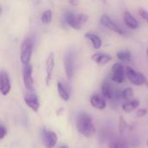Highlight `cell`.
I'll list each match as a JSON object with an SVG mask.
<instances>
[{
  "instance_id": "30bf717a",
  "label": "cell",
  "mask_w": 148,
  "mask_h": 148,
  "mask_svg": "<svg viewBox=\"0 0 148 148\" xmlns=\"http://www.w3.org/2000/svg\"><path fill=\"white\" fill-rule=\"evenodd\" d=\"M55 68V56L54 53L51 52L49 53V56L47 57L46 60V64H45V70H46V78H45V82H46V85L49 86L50 84L51 79H52V74H53V70Z\"/></svg>"
},
{
  "instance_id": "3957f363",
  "label": "cell",
  "mask_w": 148,
  "mask_h": 148,
  "mask_svg": "<svg viewBox=\"0 0 148 148\" xmlns=\"http://www.w3.org/2000/svg\"><path fill=\"white\" fill-rule=\"evenodd\" d=\"M126 75L128 81L135 86H147L148 88V82L146 76L140 72L135 71L131 67H127L125 69Z\"/></svg>"
},
{
  "instance_id": "277c9868",
  "label": "cell",
  "mask_w": 148,
  "mask_h": 148,
  "mask_svg": "<svg viewBox=\"0 0 148 148\" xmlns=\"http://www.w3.org/2000/svg\"><path fill=\"white\" fill-rule=\"evenodd\" d=\"M33 51V42L31 39L26 38L23 42L21 45V53H20V60L23 65L29 64L31 59Z\"/></svg>"
},
{
  "instance_id": "603a6c76",
  "label": "cell",
  "mask_w": 148,
  "mask_h": 148,
  "mask_svg": "<svg viewBox=\"0 0 148 148\" xmlns=\"http://www.w3.org/2000/svg\"><path fill=\"white\" fill-rule=\"evenodd\" d=\"M134 95V91L132 88H125L124 90L121 91V97L125 100V101H129V100H132V97Z\"/></svg>"
},
{
  "instance_id": "5b68a950",
  "label": "cell",
  "mask_w": 148,
  "mask_h": 148,
  "mask_svg": "<svg viewBox=\"0 0 148 148\" xmlns=\"http://www.w3.org/2000/svg\"><path fill=\"white\" fill-rule=\"evenodd\" d=\"M42 137L45 148H54L57 144L58 141L57 134L51 130L43 128L42 132Z\"/></svg>"
},
{
  "instance_id": "7402d4cb",
  "label": "cell",
  "mask_w": 148,
  "mask_h": 148,
  "mask_svg": "<svg viewBox=\"0 0 148 148\" xmlns=\"http://www.w3.org/2000/svg\"><path fill=\"white\" fill-rule=\"evenodd\" d=\"M52 16H53V13L51 10H46L42 12V16H41V21L42 23L44 24H49L51 20H52Z\"/></svg>"
},
{
  "instance_id": "7a4b0ae2",
  "label": "cell",
  "mask_w": 148,
  "mask_h": 148,
  "mask_svg": "<svg viewBox=\"0 0 148 148\" xmlns=\"http://www.w3.org/2000/svg\"><path fill=\"white\" fill-rule=\"evenodd\" d=\"M64 17L68 25L77 30H80L82 27V24H84L88 19V16L85 14H75L72 12H67Z\"/></svg>"
},
{
  "instance_id": "1f68e13d",
  "label": "cell",
  "mask_w": 148,
  "mask_h": 148,
  "mask_svg": "<svg viewBox=\"0 0 148 148\" xmlns=\"http://www.w3.org/2000/svg\"><path fill=\"white\" fill-rule=\"evenodd\" d=\"M147 146H148V142H147Z\"/></svg>"
},
{
  "instance_id": "8fae6325",
  "label": "cell",
  "mask_w": 148,
  "mask_h": 148,
  "mask_svg": "<svg viewBox=\"0 0 148 148\" xmlns=\"http://www.w3.org/2000/svg\"><path fill=\"white\" fill-rule=\"evenodd\" d=\"M25 104L35 113H37L40 108V103L37 96L35 94H28L24 96Z\"/></svg>"
},
{
  "instance_id": "4316f807",
  "label": "cell",
  "mask_w": 148,
  "mask_h": 148,
  "mask_svg": "<svg viewBox=\"0 0 148 148\" xmlns=\"http://www.w3.org/2000/svg\"><path fill=\"white\" fill-rule=\"evenodd\" d=\"M147 114V108H140V109L137 111V113H136L137 117H140V118L146 116Z\"/></svg>"
},
{
  "instance_id": "83f0119b",
  "label": "cell",
  "mask_w": 148,
  "mask_h": 148,
  "mask_svg": "<svg viewBox=\"0 0 148 148\" xmlns=\"http://www.w3.org/2000/svg\"><path fill=\"white\" fill-rule=\"evenodd\" d=\"M69 3L71 4V5H78L79 4V1L78 0H69Z\"/></svg>"
},
{
  "instance_id": "9c48e42d",
  "label": "cell",
  "mask_w": 148,
  "mask_h": 148,
  "mask_svg": "<svg viewBox=\"0 0 148 148\" xmlns=\"http://www.w3.org/2000/svg\"><path fill=\"white\" fill-rule=\"evenodd\" d=\"M11 89V83L8 74L4 70L0 72V92L3 95H7Z\"/></svg>"
},
{
  "instance_id": "484cf974",
  "label": "cell",
  "mask_w": 148,
  "mask_h": 148,
  "mask_svg": "<svg viewBox=\"0 0 148 148\" xmlns=\"http://www.w3.org/2000/svg\"><path fill=\"white\" fill-rule=\"evenodd\" d=\"M6 134H7L6 128H5V127L3 124H1L0 125V140H3L6 136Z\"/></svg>"
},
{
  "instance_id": "f546056e",
  "label": "cell",
  "mask_w": 148,
  "mask_h": 148,
  "mask_svg": "<svg viewBox=\"0 0 148 148\" xmlns=\"http://www.w3.org/2000/svg\"><path fill=\"white\" fill-rule=\"evenodd\" d=\"M60 148H68L66 146H63V147H60Z\"/></svg>"
},
{
  "instance_id": "e0dca14e",
  "label": "cell",
  "mask_w": 148,
  "mask_h": 148,
  "mask_svg": "<svg viewBox=\"0 0 148 148\" xmlns=\"http://www.w3.org/2000/svg\"><path fill=\"white\" fill-rule=\"evenodd\" d=\"M140 101L136 99L127 101L122 104V110L126 113H131L134 110H135L140 106Z\"/></svg>"
},
{
  "instance_id": "d6986e66",
  "label": "cell",
  "mask_w": 148,
  "mask_h": 148,
  "mask_svg": "<svg viewBox=\"0 0 148 148\" xmlns=\"http://www.w3.org/2000/svg\"><path fill=\"white\" fill-rule=\"evenodd\" d=\"M57 91L59 94V96L61 97V99L64 101H68L69 100V94L67 91V89L65 88V87L62 85V83H61L60 82L57 83Z\"/></svg>"
},
{
  "instance_id": "ffe728a7",
  "label": "cell",
  "mask_w": 148,
  "mask_h": 148,
  "mask_svg": "<svg viewBox=\"0 0 148 148\" xmlns=\"http://www.w3.org/2000/svg\"><path fill=\"white\" fill-rule=\"evenodd\" d=\"M108 148H129V147L124 140L115 139L108 144Z\"/></svg>"
},
{
  "instance_id": "9a60e30c",
  "label": "cell",
  "mask_w": 148,
  "mask_h": 148,
  "mask_svg": "<svg viewBox=\"0 0 148 148\" xmlns=\"http://www.w3.org/2000/svg\"><path fill=\"white\" fill-rule=\"evenodd\" d=\"M92 61H94L95 63L97 64H106L108 62H109L113 58L111 56L108 55V54H105V53H101V52H97V53H95L92 57H91Z\"/></svg>"
},
{
  "instance_id": "6da1fadb",
  "label": "cell",
  "mask_w": 148,
  "mask_h": 148,
  "mask_svg": "<svg viewBox=\"0 0 148 148\" xmlns=\"http://www.w3.org/2000/svg\"><path fill=\"white\" fill-rule=\"evenodd\" d=\"M75 127L77 131L87 138H90L95 134V127L92 117L85 113L81 112L75 119Z\"/></svg>"
},
{
  "instance_id": "4dcf8cb0",
  "label": "cell",
  "mask_w": 148,
  "mask_h": 148,
  "mask_svg": "<svg viewBox=\"0 0 148 148\" xmlns=\"http://www.w3.org/2000/svg\"><path fill=\"white\" fill-rule=\"evenodd\" d=\"M147 56H148V49H147Z\"/></svg>"
},
{
  "instance_id": "ac0fdd59",
  "label": "cell",
  "mask_w": 148,
  "mask_h": 148,
  "mask_svg": "<svg viewBox=\"0 0 148 148\" xmlns=\"http://www.w3.org/2000/svg\"><path fill=\"white\" fill-rule=\"evenodd\" d=\"M101 95H103L106 99H108V100L114 99V91L107 82H103L101 85Z\"/></svg>"
},
{
  "instance_id": "cb8c5ba5",
  "label": "cell",
  "mask_w": 148,
  "mask_h": 148,
  "mask_svg": "<svg viewBox=\"0 0 148 148\" xmlns=\"http://www.w3.org/2000/svg\"><path fill=\"white\" fill-rule=\"evenodd\" d=\"M128 128V125L126 121V120L123 117H120V121H119V131L121 135H123Z\"/></svg>"
},
{
  "instance_id": "4fadbf2b",
  "label": "cell",
  "mask_w": 148,
  "mask_h": 148,
  "mask_svg": "<svg viewBox=\"0 0 148 148\" xmlns=\"http://www.w3.org/2000/svg\"><path fill=\"white\" fill-rule=\"evenodd\" d=\"M90 103L95 108L99 110H103L107 107L106 98L103 95H92V97L90 98Z\"/></svg>"
},
{
  "instance_id": "52a82bcc",
  "label": "cell",
  "mask_w": 148,
  "mask_h": 148,
  "mask_svg": "<svg viewBox=\"0 0 148 148\" xmlns=\"http://www.w3.org/2000/svg\"><path fill=\"white\" fill-rule=\"evenodd\" d=\"M101 23L103 26H105L106 28H108L109 30L118 34V35H121V36H125L126 35V31L121 28L119 25H117L107 15H103L101 16Z\"/></svg>"
},
{
  "instance_id": "8992f818",
  "label": "cell",
  "mask_w": 148,
  "mask_h": 148,
  "mask_svg": "<svg viewBox=\"0 0 148 148\" xmlns=\"http://www.w3.org/2000/svg\"><path fill=\"white\" fill-rule=\"evenodd\" d=\"M32 65L29 64H25L23 67V84L24 87L28 89V90H33L34 88V79L32 76Z\"/></svg>"
},
{
  "instance_id": "2e32d148",
  "label": "cell",
  "mask_w": 148,
  "mask_h": 148,
  "mask_svg": "<svg viewBox=\"0 0 148 148\" xmlns=\"http://www.w3.org/2000/svg\"><path fill=\"white\" fill-rule=\"evenodd\" d=\"M85 38H87L88 41L91 42L93 47L95 49H99L102 46V41L101 39L95 34L93 33H86L85 34Z\"/></svg>"
},
{
  "instance_id": "ba28073f",
  "label": "cell",
  "mask_w": 148,
  "mask_h": 148,
  "mask_svg": "<svg viewBox=\"0 0 148 148\" xmlns=\"http://www.w3.org/2000/svg\"><path fill=\"white\" fill-rule=\"evenodd\" d=\"M125 70L124 67L121 63L116 62L112 67L111 71V80L118 84H121L124 81V75H125Z\"/></svg>"
},
{
  "instance_id": "f1b7e54d",
  "label": "cell",
  "mask_w": 148,
  "mask_h": 148,
  "mask_svg": "<svg viewBox=\"0 0 148 148\" xmlns=\"http://www.w3.org/2000/svg\"><path fill=\"white\" fill-rule=\"evenodd\" d=\"M101 1L103 3H107V0H101Z\"/></svg>"
},
{
  "instance_id": "d4e9b609",
  "label": "cell",
  "mask_w": 148,
  "mask_h": 148,
  "mask_svg": "<svg viewBox=\"0 0 148 148\" xmlns=\"http://www.w3.org/2000/svg\"><path fill=\"white\" fill-rule=\"evenodd\" d=\"M139 14L140 16H141L142 19H144L147 23H148V11L147 10L143 9V8H140L139 9Z\"/></svg>"
},
{
  "instance_id": "7c38bea8",
  "label": "cell",
  "mask_w": 148,
  "mask_h": 148,
  "mask_svg": "<svg viewBox=\"0 0 148 148\" xmlns=\"http://www.w3.org/2000/svg\"><path fill=\"white\" fill-rule=\"evenodd\" d=\"M63 64H64V69H65V74L67 78L69 80L73 77L74 75V60L73 57L70 54H68L64 56L63 60Z\"/></svg>"
},
{
  "instance_id": "44dd1931",
  "label": "cell",
  "mask_w": 148,
  "mask_h": 148,
  "mask_svg": "<svg viewBox=\"0 0 148 148\" xmlns=\"http://www.w3.org/2000/svg\"><path fill=\"white\" fill-rule=\"evenodd\" d=\"M117 58L121 61V62H130L131 59H132V56H131V53L127 50H123V51H120L117 53Z\"/></svg>"
},
{
  "instance_id": "5bb4252c",
  "label": "cell",
  "mask_w": 148,
  "mask_h": 148,
  "mask_svg": "<svg viewBox=\"0 0 148 148\" xmlns=\"http://www.w3.org/2000/svg\"><path fill=\"white\" fill-rule=\"evenodd\" d=\"M123 20L126 25L132 29H136L139 27V22L129 11H125L123 13Z\"/></svg>"
}]
</instances>
